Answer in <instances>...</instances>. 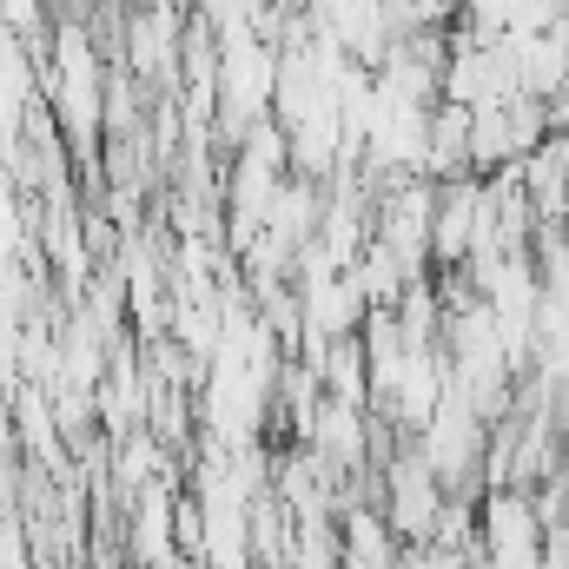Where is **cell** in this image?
Instances as JSON below:
<instances>
[{"label":"cell","instance_id":"obj_1","mask_svg":"<svg viewBox=\"0 0 569 569\" xmlns=\"http://www.w3.org/2000/svg\"><path fill=\"white\" fill-rule=\"evenodd\" d=\"M443 510H450V497H443V477L425 463V450L418 457H391V530L398 537H411V543H430L437 530H443Z\"/></svg>","mask_w":569,"mask_h":569},{"label":"cell","instance_id":"obj_2","mask_svg":"<svg viewBox=\"0 0 569 569\" xmlns=\"http://www.w3.org/2000/svg\"><path fill=\"white\" fill-rule=\"evenodd\" d=\"M311 437H318V463H331V470H358V457H365V418H358L351 398L318 405Z\"/></svg>","mask_w":569,"mask_h":569}]
</instances>
